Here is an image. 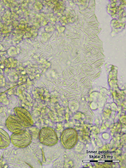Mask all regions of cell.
<instances>
[{"instance_id":"6da1fadb","label":"cell","mask_w":126,"mask_h":168,"mask_svg":"<svg viewBox=\"0 0 126 168\" xmlns=\"http://www.w3.org/2000/svg\"><path fill=\"white\" fill-rule=\"evenodd\" d=\"M10 138L11 142L12 144L19 148L27 147L30 144L32 141L31 134L25 130L13 133Z\"/></svg>"},{"instance_id":"7a4b0ae2","label":"cell","mask_w":126,"mask_h":168,"mask_svg":"<svg viewBox=\"0 0 126 168\" xmlns=\"http://www.w3.org/2000/svg\"><path fill=\"white\" fill-rule=\"evenodd\" d=\"M38 138L40 142L47 146H51L56 144L58 139L55 131L51 128L45 127L40 131Z\"/></svg>"},{"instance_id":"3957f363","label":"cell","mask_w":126,"mask_h":168,"mask_svg":"<svg viewBox=\"0 0 126 168\" xmlns=\"http://www.w3.org/2000/svg\"><path fill=\"white\" fill-rule=\"evenodd\" d=\"M61 143L65 148L69 149L74 145L75 140V134L71 129H67L62 132L60 137Z\"/></svg>"},{"instance_id":"277c9868","label":"cell","mask_w":126,"mask_h":168,"mask_svg":"<svg viewBox=\"0 0 126 168\" xmlns=\"http://www.w3.org/2000/svg\"><path fill=\"white\" fill-rule=\"evenodd\" d=\"M17 116L19 121L24 127H29L32 126L33 122L31 116L28 112L23 111L18 112Z\"/></svg>"},{"instance_id":"5b68a950","label":"cell","mask_w":126,"mask_h":168,"mask_svg":"<svg viewBox=\"0 0 126 168\" xmlns=\"http://www.w3.org/2000/svg\"><path fill=\"white\" fill-rule=\"evenodd\" d=\"M8 128L11 132L14 133L21 130H24V127L19 121H17L13 117H10L7 122Z\"/></svg>"},{"instance_id":"8992f818","label":"cell","mask_w":126,"mask_h":168,"mask_svg":"<svg viewBox=\"0 0 126 168\" xmlns=\"http://www.w3.org/2000/svg\"><path fill=\"white\" fill-rule=\"evenodd\" d=\"M10 142V138L8 133L0 129V149L7 148L9 145Z\"/></svg>"}]
</instances>
